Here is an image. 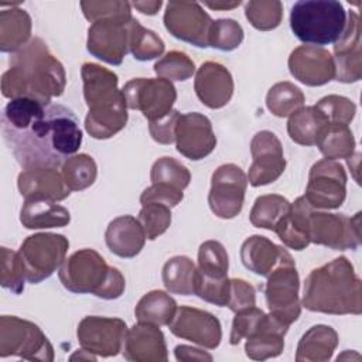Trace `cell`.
Listing matches in <instances>:
<instances>
[{
  "instance_id": "6da1fadb",
  "label": "cell",
  "mask_w": 362,
  "mask_h": 362,
  "mask_svg": "<svg viewBox=\"0 0 362 362\" xmlns=\"http://www.w3.org/2000/svg\"><path fill=\"white\" fill-rule=\"evenodd\" d=\"M1 133L24 170L57 168L82 144V130L71 109L33 98L11 99L6 105Z\"/></svg>"
},
{
  "instance_id": "7a4b0ae2",
  "label": "cell",
  "mask_w": 362,
  "mask_h": 362,
  "mask_svg": "<svg viewBox=\"0 0 362 362\" xmlns=\"http://www.w3.org/2000/svg\"><path fill=\"white\" fill-rule=\"evenodd\" d=\"M66 74L64 65L51 54L47 44L35 37L20 51L11 54L10 68L1 76L4 98H33L51 103L64 93Z\"/></svg>"
},
{
  "instance_id": "3957f363",
  "label": "cell",
  "mask_w": 362,
  "mask_h": 362,
  "mask_svg": "<svg viewBox=\"0 0 362 362\" xmlns=\"http://www.w3.org/2000/svg\"><path fill=\"white\" fill-rule=\"evenodd\" d=\"M301 305L313 313L359 315L362 281L354 264L345 256H339L313 269L304 281Z\"/></svg>"
},
{
  "instance_id": "277c9868",
  "label": "cell",
  "mask_w": 362,
  "mask_h": 362,
  "mask_svg": "<svg viewBox=\"0 0 362 362\" xmlns=\"http://www.w3.org/2000/svg\"><path fill=\"white\" fill-rule=\"evenodd\" d=\"M81 75L88 105L85 130L93 139H110L124 129L129 119L123 90L117 88V75L95 62H83Z\"/></svg>"
},
{
  "instance_id": "5b68a950",
  "label": "cell",
  "mask_w": 362,
  "mask_h": 362,
  "mask_svg": "<svg viewBox=\"0 0 362 362\" xmlns=\"http://www.w3.org/2000/svg\"><path fill=\"white\" fill-rule=\"evenodd\" d=\"M58 277L68 291L93 294L103 300H116L126 288V280L120 270L109 266L96 250L88 247L65 259Z\"/></svg>"
},
{
  "instance_id": "8992f818",
  "label": "cell",
  "mask_w": 362,
  "mask_h": 362,
  "mask_svg": "<svg viewBox=\"0 0 362 362\" xmlns=\"http://www.w3.org/2000/svg\"><path fill=\"white\" fill-rule=\"evenodd\" d=\"M346 25V11L335 0H300L290 11V28L304 44H335Z\"/></svg>"
},
{
  "instance_id": "52a82bcc",
  "label": "cell",
  "mask_w": 362,
  "mask_h": 362,
  "mask_svg": "<svg viewBox=\"0 0 362 362\" xmlns=\"http://www.w3.org/2000/svg\"><path fill=\"white\" fill-rule=\"evenodd\" d=\"M298 288L300 277L296 263L284 249L279 263L267 276L264 297L270 314L287 327L297 321L301 314Z\"/></svg>"
},
{
  "instance_id": "ba28073f",
  "label": "cell",
  "mask_w": 362,
  "mask_h": 362,
  "mask_svg": "<svg viewBox=\"0 0 362 362\" xmlns=\"http://www.w3.org/2000/svg\"><path fill=\"white\" fill-rule=\"evenodd\" d=\"M18 356L27 361H54V348L41 328L16 315L0 318V358Z\"/></svg>"
},
{
  "instance_id": "9c48e42d",
  "label": "cell",
  "mask_w": 362,
  "mask_h": 362,
  "mask_svg": "<svg viewBox=\"0 0 362 362\" xmlns=\"http://www.w3.org/2000/svg\"><path fill=\"white\" fill-rule=\"evenodd\" d=\"M68 249L69 240L59 233L40 232L27 236L18 249L27 281L38 284L52 276L65 262Z\"/></svg>"
},
{
  "instance_id": "30bf717a",
  "label": "cell",
  "mask_w": 362,
  "mask_h": 362,
  "mask_svg": "<svg viewBox=\"0 0 362 362\" xmlns=\"http://www.w3.org/2000/svg\"><path fill=\"white\" fill-rule=\"evenodd\" d=\"M229 256L218 240H205L198 249L195 296L218 307H226L229 298Z\"/></svg>"
},
{
  "instance_id": "8fae6325",
  "label": "cell",
  "mask_w": 362,
  "mask_h": 362,
  "mask_svg": "<svg viewBox=\"0 0 362 362\" xmlns=\"http://www.w3.org/2000/svg\"><path fill=\"white\" fill-rule=\"evenodd\" d=\"M311 243L334 250H355L361 245V212L354 216L313 209L308 219Z\"/></svg>"
},
{
  "instance_id": "7c38bea8",
  "label": "cell",
  "mask_w": 362,
  "mask_h": 362,
  "mask_svg": "<svg viewBox=\"0 0 362 362\" xmlns=\"http://www.w3.org/2000/svg\"><path fill=\"white\" fill-rule=\"evenodd\" d=\"M127 107L140 110L150 122L167 116L173 110L177 90L164 78H134L122 88Z\"/></svg>"
},
{
  "instance_id": "4fadbf2b",
  "label": "cell",
  "mask_w": 362,
  "mask_h": 362,
  "mask_svg": "<svg viewBox=\"0 0 362 362\" xmlns=\"http://www.w3.org/2000/svg\"><path fill=\"white\" fill-rule=\"evenodd\" d=\"M314 209H337L346 198V173L337 160L322 158L313 164L304 194Z\"/></svg>"
},
{
  "instance_id": "5bb4252c",
  "label": "cell",
  "mask_w": 362,
  "mask_h": 362,
  "mask_svg": "<svg viewBox=\"0 0 362 362\" xmlns=\"http://www.w3.org/2000/svg\"><path fill=\"white\" fill-rule=\"evenodd\" d=\"M247 188V175L233 164L219 165L211 178L208 204L211 211L222 219H232L240 214Z\"/></svg>"
},
{
  "instance_id": "9a60e30c",
  "label": "cell",
  "mask_w": 362,
  "mask_h": 362,
  "mask_svg": "<svg viewBox=\"0 0 362 362\" xmlns=\"http://www.w3.org/2000/svg\"><path fill=\"white\" fill-rule=\"evenodd\" d=\"M164 25L167 31L198 48H208L211 16L197 1H168L164 11Z\"/></svg>"
},
{
  "instance_id": "2e32d148",
  "label": "cell",
  "mask_w": 362,
  "mask_h": 362,
  "mask_svg": "<svg viewBox=\"0 0 362 362\" xmlns=\"http://www.w3.org/2000/svg\"><path fill=\"white\" fill-rule=\"evenodd\" d=\"M127 329L126 322L120 318L88 315L78 324L76 338L85 351L109 358L123 349Z\"/></svg>"
},
{
  "instance_id": "e0dca14e",
  "label": "cell",
  "mask_w": 362,
  "mask_h": 362,
  "mask_svg": "<svg viewBox=\"0 0 362 362\" xmlns=\"http://www.w3.org/2000/svg\"><path fill=\"white\" fill-rule=\"evenodd\" d=\"M132 18L117 17L92 23L86 40L89 54L109 65H120L129 52V24Z\"/></svg>"
},
{
  "instance_id": "ac0fdd59",
  "label": "cell",
  "mask_w": 362,
  "mask_h": 362,
  "mask_svg": "<svg viewBox=\"0 0 362 362\" xmlns=\"http://www.w3.org/2000/svg\"><path fill=\"white\" fill-rule=\"evenodd\" d=\"M252 164L247 173V182L252 187H262L274 182L286 170V158L279 137L270 130L257 132L250 141Z\"/></svg>"
},
{
  "instance_id": "d6986e66",
  "label": "cell",
  "mask_w": 362,
  "mask_h": 362,
  "mask_svg": "<svg viewBox=\"0 0 362 362\" xmlns=\"http://www.w3.org/2000/svg\"><path fill=\"white\" fill-rule=\"evenodd\" d=\"M168 328L175 337L206 349L218 348L222 339V327L219 320L205 310L189 305H181L177 308Z\"/></svg>"
},
{
  "instance_id": "ffe728a7",
  "label": "cell",
  "mask_w": 362,
  "mask_h": 362,
  "mask_svg": "<svg viewBox=\"0 0 362 362\" xmlns=\"http://www.w3.org/2000/svg\"><path fill=\"white\" fill-rule=\"evenodd\" d=\"M175 146L181 156L192 161L209 156L216 147L211 120L198 112L181 115L175 127Z\"/></svg>"
},
{
  "instance_id": "44dd1931",
  "label": "cell",
  "mask_w": 362,
  "mask_h": 362,
  "mask_svg": "<svg viewBox=\"0 0 362 362\" xmlns=\"http://www.w3.org/2000/svg\"><path fill=\"white\" fill-rule=\"evenodd\" d=\"M287 64L294 79L307 86H321L335 79L334 58L322 47L300 45L291 51Z\"/></svg>"
},
{
  "instance_id": "7402d4cb",
  "label": "cell",
  "mask_w": 362,
  "mask_h": 362,
  "mask_svg": "<svg viewBox=\"0 0 362 362\" xmlns=\"http://www.w3.org/2000/svg\"><path fill=\"white\" fill-rule=\"evenodd\" d=\"M361 20L349 10L346 13V25L342 35L334 44L335 79L344 83L358 82L362 78L361 57Z\"/></svg>"
},
{
  "instance_id": "603a6c76",
  "label": "cell",
  "mask_w": 362,
  "mask_h": 362,
  "mask_svg": "<svg viewBox=\"0 0 362 362\" xmlns=\"http://www.w3.org/2000/svg\"><path fill=\"white\" fill-rule=\"evenodd\" d=\"M194 89L206 107L221 109L232 99L235 85L226 66L215 61H206L195 72Z\"/></svg>"
},
{
  "instance_id": "cb8c5ba5",
  "label": "cell",
  "mask_w": 362,
  "mask_h": 362,
  "mask_svg": "<svg viewBox=\"0 0 362 362\" xmlns=\"http://www.w3.org/2000/svg\"><path fill=\"white\" fill-rule=\"evenodd\" d=\"M122 354L130 362H165L167 344L163 331L148 322H137L127 329Z\"/></svg>"
},
{
  "instance_id": "d4e9b609",
  "label": "cell",
  "mask_w": 362,
  "mask_h": 362,
  "mask_svg": "<svg viewBox=\"0 0 362 362\" xmlns=\"http://www.w3.org/2000/svg\"><path fill=\"white\" fill-rule=\"evenodd\" d=\"M17 188L24 201L45 199L58 202L64 201L71 194L62 174L52 167L28 168L21 171L17 177Z\"/></svg>"
},
{
  "instance_id": "484cf974",
  "label": "cell",
  "mask_w": 362,
  "mask_h": 362,
  "mask_svg": "<svg viewBox=\"0 0 362 362\" xmlns=\"http://www.w3.org/2000/svg\"><path fill=\"white\" fill-rule=\"evenodd\" d=\"M146 233L140 221L132 215H122L109 222L105 242L109 250L123 259L137 256L146 243Z\"/></svg>"
},
{
  "instance_id": "4316f807",
  "label": "cell",
  "mask_w": 362,
  "mask_h": 362,
  "mask_svg": "<svg viewBox=\"0 0 362 362\" xmlns=\"http://www.w3.org/2000/svg\"><path fill=\"white\" fill-rule=\"evenodd\" d=\"M287 331V325L281 324L272 314H266L257 331L246 338V356L253 361H266L279 356L284 351V337Z\"/></svg>"
},
{
  "instance_id": "83f0119b",
  "label": "cell",
  "mask_w": 362,
  "mask_h": 362,
  "mask_svg": "<svg viewBox=\"0 0 362 362\" xmlns=\"http://www.w3.org/2000/svg\"><path fill=\"white\" fill-rule=\"evenodd\" d=\"M314 208L308 204L305 197H298L290 206L287 215H284L274 230L279 239L293 250H303L311 242L308 238V219Z\"/></svg>"
},
{
  "instance_id": "f1b7e54d",
  "label": "cell",
  "mask_w": 362,
  "mask_h": 362,
  "mask_svg": "<svg viewBox=\"0 0 362 362\" xmlns=\"http://www.w3.org/2000/svg\"><path fill=\"white\" fill-rule=\"evenodd\" d=\"M337 331L324 324L313 325L298 341L296 361L297 362H327L332 358L338 346Z\"/></svg>"
},
{
  "instance_id": "f546056e",
  "label": "cell",
  "mask_w": 362,
  "mask_h": 362,
  "mask_svg": "<svg viewBox=\"0 0 362 362\" xmlns=\"http://www.w3.org/2000/svg\"><path fill=\"white\" fill-rule=\"evenodd\" d=\"M283 250L284 247L277 246L266 236L252 235L240 246V260L247 270L267 277L279 263Z\"/></svg>"
},
{
  "instance_id": "4dcf8cb0",
  "label": "cell",
  "mask_w": 362,
  "mask_h": 362,
  "mask_svg": "<svg viewBox=\"0 0 362 362\" xmlns=\"http://www.w3.org/2000/svg\"><path fill=\"white\" fill-rule=\"evenodd\" d=\"M20 222L25 229L64 228L71 222V214L54 201L28 199L20 211Z\"/></svg>"
},
{
  "instance_id": "1f68e13d",
  "label": "cell",
  "mask_w": 362,
  "mask_h": 362,
  "mask_svg": "<svg viewBox=\"0 0 362 362\" xmlns=\"http://www.w3.org/2000/svg\"><path fill=\"white\" fill-rule=\"evenodd\" d=\"M18 6V4H16ZM31 17L18 7L0 11V49L17 52L31 41Z\"/></svg>"
},
{
  "instance_id": "d6a6232c",
  "label": "cell",
  "mask_w": 362,
  "mask_h": 362,
  "mask_svg": "<svg viewBox=\"0 0 362 362\" xmlns=\"http://www.w3.org/2000/svg\"><path fill=\"white\" fill-rule=\"evenodd\" d=\"M328 122L315 106H303L287 122L290 139L301 146H315Z\"/></svg>"
},
{
  "instance_id": "836d02e7",
  "label": "cell",
  "mask_w": 362,
  "mask_h": 362,
  "mask_svg": "<svg viewBox=\"0 0 362 362\" xmlns=\"http://www.w3.org/2000/svg\"><path fill=\"white\" fill-rule=\"evenodd\" d=\"M177 308L175 300L168 293L163 290H151L139 300L134 308V315L140 322L161 327L171 322Z\"/></svg>"
},
{
  "instance_id": "e575fe53",
  "label": "cell",
  "mask_w": 362,
  "mask_h": 362,
  "mask_svg": "<svg viewBox=\"0 0 362 362\" xmlns=\"http://www.w3.org/2000/svg\"><path fill=\"white\" fill-rule=\"evenodd\" d=\"M163 283L168 293L180 296L195 294L197 266L187 256H174L163 266Z\"/></svg>"
},
{
  "instance_id": "d590c367",
  "label": "cell",
  "mask_w": 362,
  "mask_h": 362,
  "mask_svg": "<svg viewBox=\"0 0 362 362\" xmlns=\"http://www.w3.org/2000/svg\"><path fill=\"white\" fill-rule=\"evenodd\" d=\"M321 154L329 160L351 158L355 151V137L348 126L328 124L315 144Z\"/></svg>"
},
{
  "instance_id": "8d00e7d4",
  "label": "cell",
  "mask_w": 362,
  "mask_h": 362,
  "mask_svg": "<svg viewBox=\"0 0 362 362\" xmlns=\"http://www.w3.org/2000/svg\"><path fill=\"white\" fill-rule=\"evenodd\" d=\"M290 206L291 204L283 195H279V194L260 195L256 198L250 209V214H249L250 223L256 228L274 230L279 221L284 215H287V212L290 211Z\"/></svg>"
},
{
  "instance_id": "74e56055",
  "label": "cell",
  "mask_w": 362,
  "mask_h": 362,
  "mask_svg": "<svg viewBox=\"0 0 362 362\" xmlns=\"http://www.w3.org/2000/svg\"><path fill=\"white\" fill-rule=\"evenodd\" d=\"M61 174L71 191H82L93 185L96 181L98 165L89 154L79 153L64 161Z\"/></svg>"
},
{
  "instance_id": "f35d334b",
  "label": "cell",
  "mask_w": 362,
  "mask_h": 362,
  "mask_svg": "<svg viewBox=\"0 0 362 362\" xmlns=\"http://www.w3.org/2000/svg\"><path fill=\"white\" fill-rule=\"evenodd\" d=\"M304 102L305 96L303 90L287 81L274 83L266 95V106L277 117H290L304 106Z\"/></svg>"
},
{
  "instance_id": "ab89813d",
  "label": "cell",
  "mask_w": 362,
  "mask_h": 362,
  "mask_svg": "<svg viewBox=\"0 0 362 362\" xmlns=\"http://www.w3.org/2000/svg\"><path fill=\"white\" fill-rule=\"evenodd\" d=\"M164 41L151 30L143 27L136 18L129 24V52L137 61H150L164 52Z\"/></svg>"
},
{
  "instance_id": "60d3db41",
  "label": "cell",
  "mask_w": 362,
  "mask_h": 362,
  "mask_svg": "<svg viewBox=\"0 0 362 362\" xmlns=\"http://www.w3.org/2000/svg\"><path fill=\"white\" fill-rule=\"evenodd\" d=\"M151 184H164L184 191L191 181L189 170L174 157H161L154 161L150 171Z\"/></svg>"
},
{
  "instance_id": "b9f144b4",
  "label": "cell",
  "mask_w": 362,
  "mask_h": 362,
  "mask_svg": "<svg viewBox=\"0 0 362 362\" xmlns=\"http://www.w3.org/2000/svg\"><path fill=\"white\" fill-rule=\"evenodd\" d=\"M247 21L259 31H270L280 25L283 4L279 0H250L245 4Z\"/></svg>"
},
{
  "instance_id": "7bdbcfd3",
  "label": "cell",
  "mask_w": 362,
  "mask_h": 362,
  "mask_svg": "<svg viewBox=\"0 0 362 362\" xmlns=\"http://www.w3.org/2000/svg\"><path fill=\"white\" fill-rule=\"evenodd\" d=\"M158 78L173 81H187L195 74L194 61L182 51H170L154 64Z\"/></svg>"
},
{
  "instance_id": "ee69618b",
  "label": "cell",
  "mask_w": 362,
  "mask_h": 362,
  "mask_svg": "<svg viewBox=\"0 0 362 362\" xmlns=\"http://www.w3.org/2000/svg\"><path fill=\"white\" fill-rule=\"evenodd\" d=\"M243 28L233 18H219L212 21L209 28V47L219 51H233L243 41Z\"/></svg>"
},
{
  "instance_id": "f6af8a7d",
  "label": "cell",
  "mask_w": 362,
  "mask_h": 362,
  "mask_svg": "<svg viewBox=\"0 0 362 362\" xmlns=\"http://www.w3.org/2000/svg\"><path fill=\"white\" fill-rule=\"evenodd\" d=\"M137 219L144 229L146 238L154 240L170 228L171 208L160 202H148L141 205Z\"/></svg>"
},
{
  "instance_id": "bcb514c9",
  "label": "cell",
  "mask_w": 362,
  "mask_h": 362,
  "mask_svg": "<svg viewBox=\"0 0 362 362\" xmlns=\"http://www.w3.org/2000/svg\"><path fill=\"white\" fill-rule=\"evenodd\" d=\"M325 117L328 124L348 126L356 113V105L341 95H328L314 105Z\"/></svg>"
},
{
  "instance_id": "7dc6e473",
  "label": "cell",
  "mask_w": 362,
  "mask_h": 362,
  "mask_svg": "<svg viewBox=\"0 0 362 362\" xmlns=\"http://www.w3.org/2000/svg\"><path fill=\"white\" fill-rule=\"evenodd\" d=\"M25 273L18 252H14L6 246L1 247V276L0 284L3 288L10 290L14 294H21L24 290Z\"/></svg>"
},
{
  "instance_id": "c3c4849f",
  "label": "cell",
  "mask_w": 362,
  "mask_h": 362,
  "mask_svg": "<svg viewBox=\"0 0 362 362\" xmlns=\"http://www.w3.org/2000/svg\"><path fill=\"white\" fill-rule=\"evenodd\" d=\"M81 8L85 18L90 23L117 18V17H132V8L129 1L113 0V1H81Z\"/></svg>"
},
{
  "instance_id": "681fc988",
  "label": "cell",
  "mask_w": 362,
  "mask_h": 362,
  "mask_svg": "<svg viewBox=\"0 0 362 362\" xmlns=\"http://www.w3.org/2000/svg\"><path fill=\"white\" fill-rule=\"evenodd\" d=\"M266 314L263 310L255 307H250L247 310L235 313V318L232 321L229 342L230 345H238L243 338L250 337L264 321Z\"/></svg>"
},
{
  "instance_id": "f907efd6",
  "label": "cell",
  "mask_w": 362,
  "mask_h": 362,
  "mask_svg": "<svg viewBox=\"0 0 362 362\" xmlns=\"http://www.w3.org/2000/svg\"><path fill=\"white\" fill-rule=\"evenodd\" d=\"M256 305V290L243 279H229V298L226 307L239 313Z\"/></svg>"
},
{
  "instance_id": "816d5d0a",
  "label": "cell",
  "mask_w": 362,
  "mask_h": 362,
  "mask_svg": "<svg viewBox=\"0 0 362 362\" xmlns=\"http://www.w3.org/2000/svg\"><path fill=\"white\" fill-rule=\"evenodd\" d=\"M184 198V192L164 185V184H151L150 187H147L141 195H140V204H148V202H160L164 205H168L170 208L177 206Z\"/></svg>"
},
{
  "instance_id": "f5cc1de1",
  "label": "cell",
  "mask_w": 362,
  "mask_h": 362,
  "mask_svg": "<svg viewBox=\"0 0 362 362\" xmlns=\"http://www.w3.org/2000/svg\"><path fill=\"white\" fill-rule=\"evenodd\" d=\"M181 113L173 109L167 116L148 123V132L154 141L160 144H171L175 141V127Z\"/></svg>"
},
{
  "instance_id": "db71d44e",
  "label": "cell",
  "mask_w": 362,
  "mask_h": 362,
  "mask_svg": "<svg viewBox=\"0 0 362 362\" xmlns=\"http://www.w3.org/2000/svg\"><path fill=\"white\" fill-rule=\"evenodd\" d=\"M174 355L177 361L191 362V361H212V355L189 345H177L174 348Z\"/></svg>"
},
{
  "instance_id": "11a10c76",
  "label": "cell",
  "mask_w": 362,
  "mask_h": 362,
  "mask_svg": "<svg viewBox=\"0 0 362 362\" xmlns=\"http://www.w3.org/2000/svg\"><path fill=\"white\" fill-rule=\"evenodd\" d=\"M163 1L161 0H153V1H134L133 7L136 10H139L143 14L147 16H154L157 14V11L161 8Z\"/></svg>"
},
{
  "instance_id": "9f6ffc18",
  "label": "cell",
  "mask_w": 362,
  "mask_h": 362,
  "mask_svg": "<svg viewBox=\"0 0 362 362\" xmlns=\"http://www.w3.org/2000/svg\"><path fill=\"white\" fill-rule=\"evenodd\" d=\"M206 7H209V8H212V10H230V8H235V7H238V6H240L242 4V1H230V3H225V1H215V3H212V1H205L204 3Z\"/></svg>"
}]
</instances>
